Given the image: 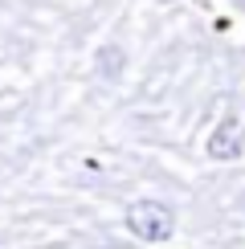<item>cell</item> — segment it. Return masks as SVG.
<instances>
[{
  "instance_id": "obj_1",
  "label": "cell",
  "mask_w": 245,
  "mask_h": 249,
  "mask_svg": "<svg viewBox=\"0 0 245 249\" xmlns=\"http://www.w3.org/2000/svg\"><path fill=\"white\" fill-rule=\"evenodd\" d=\"M127 229L139 241H168L172 229H176V213L163 200H135L127 204Z\"/></svg>"
},
{
  "instance_id": "obj_2",
  "label": "cell",
  "mask_w": 245,
  "mask_h": 249,
  "mask_svg": "<svg viewBox=\"0 0 245 249\" xmlns=\"http://www.w3.org/2000/svg\"><path fill=\"white\" fill-rule=\"evenodd\" d=\"M241 147H245V123H241L237 115H229L217 131L209 135V143H204V151H209L212 160H221V163H225V160H237Z\"/></svg>"
},
{
  "instance_id": "obj_3",
  "label": "cell",
  "mask_w": 245,
  "mask_h": 249,
  "mask_svg": "<svg viewBox=\"0 0 245 249\" xmlns=\"http://www.w3.org/2000/svg\"><path fill=\"white\" fill-rule=\"evenodd\" d=\"M98 70H102L106 78H119V74H122V49H119V45H106V49L98 53Z\"/></svg>"
}]
</instances>
